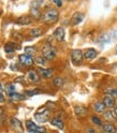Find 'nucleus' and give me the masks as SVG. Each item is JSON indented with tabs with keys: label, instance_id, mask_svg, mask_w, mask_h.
<instances>
[{
	"label": "nucleus",
	"instance_id": "nucleus-6",
	"mask_svg": "<svg viewBox=\"0 0 117 133\" xmlns=\"http://www.w3.org/2000/svg\"><path fill=\"white\" fill-rule=\"evenodd\" d=\"M35 118L39 121V122H46L48 119H49V111L46 109H44L43 112H41V111H38L36 114H35Z\"/></svg>",
	"mask_w": 117,
	"mask_h": 133
},
{
	"label": "nucleus",
	"instance_id": "nucleus-23",
	"mask_svg": "<svg viewBox=\"0 0 117 133\" xmlns=\"http://www.w3.org/2000/svg\"><path fill=\"white\" fill-rule=\"evenodd\" d=\"M103 117L106 121H114L116 116L114 115V112H112V111H105L103 113Z\"/></svg>",
	"mask_w": 117,
	"mask_h": 133
},
{
	"label": "nucleus",
	"instance_id": "nucleus-31",
	"mask_svg": "<svg viewBox=\"0 0 117 133\" xmlns=\"http://www.w3.org/2000/svg\"><path fill=\"white\" fill-rule=\"evenodd\" d=\"M26 94H27V95H29V96H33V95L40 94V90H32V91H27Z\"/></svg>",
	"mask_w": 117,
	"mask_h": 133
},
{
	"label": "nucleus",
	"instance_id": "nucleus-35",
	"mask_svg": "<svg viewBox=\"0 0 117 133\" xmlns=\"http://www.w3.org/2000/svg\"><path fill=\"white\" fill-rule=\"evenodd\" d=\"M4 89V86H3V84L1 82H0V92H2V90Z\"/></svg>",
	"mask_w": 117,
	"mask_h": 133
},
{
	"label": "nucleus",
	"instance_id": "nucleus-10",
	"mask_svg": "<svg viewBox=\"0 0 117 133\" xmlns=\"http://www.w3.org/2000/svg\"><path fill=\"white\" fill-rule=\"evenodd\" d=\"M37 72L39 73L40 77L42 78H49L53 76V70L52 69H47V68H38Z\"/></svg>",
	"mask_w": 117,
	"mask_h": 133
},
{
	"label": "nucleus",
	"instance_id": "nucleus-28",
	"mask_svg": "<svg viewBox=\"0 0 117 133\" xmlns=\"http://www.w3.org/2000/svg\"><path fill=\"white\" fill-rule=\"evenodd\" d=\"M63 78H61V77H55L54 79H53V84L56 86V87H61L62 85H63Z\"/></svg>",
	"mask_w": 117,
	"mask_h": 133
},
{
	"label": "nucleus",
	"instance_id": "nucleus-4",
	"mask_svg": "<svg viewBox=\"0 0 117 133\" xmlns=\"http://www.w3.org/2000/svg\"><path fill=\"white\" fill-rule=\"evenodd\" d=\"M26 126H27V130L29 133H46V129L38 126L37 123H35L32 120H27L26 121Z\"/></svg>",
	"mask_w": 117,
	"mask_h": 133
},
{
	"label": "nucleus",
	"instance_id": "nucleus-7",
	"mask_svg": "<svg viewBox=\"0 0 117 133\" xmlns=\"http://www.w3.org/2000/svg\"><path fill=\"white\" fill-rule=\"evenodd\" d=\"M10 124H11V128L15 131V132H18V133H23L24 132V127H23V123L20 119L17 118H12L10 120Z\"/></svg>",
	"mask_w": 117,
	"mask_h": 133
},
{
	"label": "nucleus",
	"instance_id": "nucleus-20",
	"mask_svg": "<svg viewBox=\"0 0 117 133\" xmlns=\"http://www.w3.org/2000/svg\"><path fill=\"white\" fill-rule=\"evenodd\" d=\"M29 35L33 38H38L40 36L43 35V29L42 28H39V27H36V28H32L30 31H29Z\"/></svg>",
	"mask_w": 117,
	"mask_h": 133
},
{
	"label": "nucleus",
	"instance_id": "nucleus-12",
	"mask_svg": "<svg viewBox=\"0 0 117 133\" xmlns=\"http://www.w3.org/2000/svg\"><path fill=\"white\" fill-rule=\"evenodd\" d=\"M102 102L104 103L105 107H107V109H112V107H114L115 106V103H116L115 98L112 97V96H110V95H105Z\"/></svg>",
	"mask_w": 117,
	"mask_h": 133
},
{
	"label": "nucleus",
	"instance_id": "nucleus-1",
	"mask_svg": "<svg viewBox=\"0 0 117 133\" xmlns=\"http://www.w3.org/2000/svg\"><path fill=\"white\" fill-rule=\"evenodd\" d=\"M58 18H59V12L56 8H48L42 13V17H41L42 22L46 24H54L58 21Z\"/></svg>",
	"mask_w": 117,
	"mask_h": 133
},
{
	"label": "nucleus",
	"instance_id": "nucleus-19",
	"mask_svg": "<svg viewBox=\"0 0 117 133\" xmlns=\"http://www.w3.org/2000/svg\"><path fill=\"white\" fill-rule=\"evenodd\" d=\"M105 105H104V103L103 102H96L95 104H94V111L96 112V113H104L105 112Z\"/></svg>",
	"mask_w": 117,
	"mask_h": 133
},
{
	"label": "nucleus",
	"instance_id": "nucleus-9",
	"mask_svg": "<svg viewBox=\"0 0 117 133\" xmlns=\"http://www.w3.org/2000/svg\"><path fill=\"white\" fill-rule=\"evenodd\" d=\"M64 36H66V32H64V29L62 27H57L53 33V37L58 41V42H62L64 40Z\"/></svg>",
	"mask_w": 117,
	"mask_h": 133
},
{
	"label": "nucleus",
	"instance_id": "nucleus-26",
	"mask_svg": "<svg viewBox=\"0 0 117 133\" xmlns=\"http://www.w3.org/2000/svg\"><path fill=\"white\" fill-rule=\"evenodd\" d=\"M25 52H26V54L27 55H29V56H33V55H36V53H37V48L35 47V46H27L26 48H25Z\"/></svg>",
	"mask_w": 117,
	"mask_h": 133
},
{
	"label": "nucleus",
	"instance_id": "nucleus-15",
	"mask_svg": "<svg viewBox=\"0 0 117 133\" xmlns=\"http://www.w3.org/2000/svg\"><path fill=\"white\" fill-rule=\"evenodd\" d=\"M30 17L33 18V19H41L42 17V13H41L39 8H36V6H32L30 9Z\"/></svg>",
	"mask_w": 117,
	"mask_h": 133
},
{
	"label": "nucleus",
	"instance_id": "nucleus-33",
	"mask_svg": "<svg viewBox=\"0 0 117 133\" xmlns=\"http://www.w3.org/2000/svg\"><path fill=\"white\" fill-rule=\"evenodd\" d=\"M54 3H55L57 6H61V5H62V2L60 1V0H54Z\"/></svg>",
	"mask_w": 117,
	"mask_h": 133
},
{
	"label": "nucleus",
	"instance_id": "nucleus-32",
	"mask_svg": "<svg viewBox=\"0 0 117 133\" xmlns=\"http://www.w3.org/2000/svg\"><path fill=\"white\" fill-rule=\"evenodd\" d=\"M85 133H97V132H96V130L93 129V128H86Z\"/></svg>",
	"mask_w": 117,
	"mask_h": 133
},
{
	"label": "nucleus",
	"instance_id": "nucleus-29",
	"mask_svg": "<svg viewBox=\"0 0 117 133\" xmlns=\"http://www.w3.org/2000/svg\"><path fill=\"white\" fill-rule=\"evenodd\" d=\"M106 95H110V96H112V97H114V98H116L117 97V88L116 89H107L106 90Z\"/></svg>",
	"mask_w": 117,
	"mask_h": 133
},
{
	"label": "nucleus",
	"instance_id": "nucleus-14",
	"mask_svg": "<svg viewBox=\"0 0 117 133\" xmlns=\"http://www.w3.org/2000/svg\"><path fill=\"white\" fill-rule=\"evenodd\" d=\"M15 23L18 25H30L32 23V19L29 15H22L15 21Z\"/></svg>",
	"mask_w": 117,
	"mask_h": 133
},
{
	"label": "nucleus",
	"instance_id": "nucleus-34",
	"mask_svg": "<svg viewBox=\"0 0 117 133\" xmlns=\"http://www.w3.org/2000/svg\"><path fill=\"white\" fill-rule=\"evenodd\" d=\"M1 102H4V96L2 92H0V103Z\"/></svg>",
	"mask_w": 117,
	"mask_h": 133
},
{
	"label": "nucleus",
	"instance_id": "nucleus-30",
	"mask_svg": "<svg viewBox=\"0 0 117 133\" xmlns=\"http://www.w3.org/2000/svg\"><path fill=\"white\" fill-rule=\"evenodd\" d=\"M4 119H5L4 111H3V109H1V107H0V124H2V123H3Z\"/></svg>",
	"mask_w": 117,
	"mask_h": 133
},
{
	"label": "nucleus",
	"instance_id": "nucleus-18",
	"mask_svg": "<svg viewBox=\"0 0 117 133\" xmlns=\"http://www.w3.org/2000/svg\"><path fill=\"white\" fill-rule=\"evenodd\" d=\"M51 123H52V126L58 128L59 130H63V128H64V122H63V120H62L61 118H59V117H54V118L51 120Z\"/></svg>",
	"mask_w": 117,
	"mask_h": 133
},
{
	"label": "nucleus",
	"instance_id": "nucleus-2",
	"mask_svg": "<svg viewBox=\"0 0 117 133\" xmlns=\"http://www.w3.org/2000/svg\"><path fill=\"white\" fill-rule=\"evenodd\" d=\"M41 54L46 60H53L56 57V48L51 44H44L41 48Z\"/></svg>",
	"mask_w": 117,
	"mask_h": 133
},
{
	"label": "nucleus",
	"instance_id": "nucleus-8",
	"mask_svg": "<svg viewBox=\"0 0 117 133\" xmlns=\"http://www.w3.org/2000/svg\"><path fill=\"white\" fill-rule=\"evenodd\" d=\"M26 77L30 83H39L40 82V75L36 70H29L26 74Z\"/></svg>",
	"mask_w": 117,
	"mask_h": 133
},
{
	"label": "nucleus",
	"instance_id": "nucleus-5",
	"mask_svg": "<svg viewBox=\"0 0 117 133\" xmlns=\"http://www.w3.org/2000/svg\"><path fill=\"white\" fill-rule=\"evenodd\" d=\"M18 62L23 66H31L35 63V59H33V57H31L27 54H22L18 56Z\"/></svg>",
	"mask_w": 117,
	"mask_h": 133
},
{
	"label": "nucleus",
	"instance_id": "nucleus-3",
	"mask_svg": "<svg viewBox=\"0 0 117 133\" xmlns=\"http://www.w3.org/2000/svg\"><path fill=\"white\" fill-rule=\"evenodd\" d=\"M70 56H71V60L74 64H81L83 59H84V52H83L82 49L75 48L71 51Z\"/></svg>",
	"mask_w": 117,
	"mask_h": 133
},
{
	"label": "nucleus",
	"instance_id": "nucleus-36",
	"mask_svg": "<svg viewBox=\"0 0 117 133\" xmlns=\"http://www.w3.org/2000/svg\"><path fill=\"white\" fill-rule=\"evenodd\" d=\"M113 112H114V115L116 116V118H117V106H116L115 109H114V111H113Z\"/></svg>",
	"mask_w": 117,
	"mask_h": 133
},
{
	"label": "nucleus",
	"instance_id": "nucleus-17",
	"mask_svg": "<svg viewBox=\"0 0 117 133\" xmlns=\"http://www.w3.org/2000/svg\"><path fill=\"white\" fill-rule=\"evenodd\" d=\"M103 133H116V127L112 122H105L102 126Z\"/></svg>",
	"mask_w": 117,
	"mask_h": 133
},
{
	"label": "nucleus",
	"instance_id": "nucleus-27",
	"mask_svg": "<svg viewBox=\"0 0 117 133\" xmlns=\"http://www.w3.org/2000/svg\"><path fill=\"white\" fill-rule=\"evenodd\" d=\"M35 62H37V63H38V64H40V65H45V64H46V62H47V60L45 59V58H44L42 55H41V56L36 57Z\"/></svg>",
	"mask_w": 117,
	"mask_h": 133
},
{
	"label": "nucleus",
	"instance_id": "nucleus-24",
	"mask_svg": "<svg viewBox=\"0 0 117 133\" xmlns=\"http://www.w3.org/2000/svg\"><path fill=\"white\" fill-rule=\"evenodd\" d=\"M4 90H5L6 95L10 96V95H12V94L15 92V87H14L13 84H6L5 87H4Z\"/></svg>",
	"mask_w": 117,
	"mask_h": 133
},
{
	"label": "nucleus",
	"instance_id": "nucleus-21",
	"mask_svg": "<svg viewBox=\"0 0 117 133\" xmlns=\"http://www.w3.org/2000/svg\"><path fill=\"white\" fill-rule=\"evenodd\" d=\"M16 49V46L13 42H8L5 45H4V52L8 53V54H12L15 52Z\"/></svg>",
	"mask_w": 117,
	"mask_h": 133
},
{
	"label": "nucleus",
	"instance_id": "nucleus-25",
	"mask_svg": "<svg viewBox=\"0 0 117 133\" xmlns=\"http://www.w3.org/2000/svg\"><path fill=\"white\" fill-rule=\"evenodd\" d=\"M91 122H93L94 124H96V126H103V123H102V120L100 117H98L97 115H94V116H91Z\"/></svg>",
	"mask_w": 117,
	"mask_h": 133
},
{
	"label": "nucleus",
	"instance_id": "nucleus-37",
	"mask_svg": "<svg viewBox=\"0 0 117 133\" xmlns=\"http://www.w3.org/2000/svg\"><path fill=\"white\" fill-rule=\"evenodd\" d=\"M115 53H116V55H117V45L115 46Z\"/></svg>",
	"mask_w": 117,
	"mask_h": 133
},
{
	"label": "nucleus",
	"instance_id": "nucleus-11",
	"mask_svg": "<svg viewBox=\"0 0 117 133\" xmlns=\"http://www.w3.org/2000/svg\"><path fill=\"white\" fill-rule=\"evenodd\" d=\"M97 55H98V52H97V49H95V48H87V49H85L84 51V59H86V60H93V59H95V58L97 57Z\"/></svg>",
	"mask_w": 117,
	"mask_h": 133
},
{
	"label": "nucleus",
	"instance_id": "nucleus-38",
	"mask_svg": "<svg viewBox=\"0 0 117 133\" xmlns=\"http://www.w3.org/2000/svg\"><path fill=\"white\" fill-rule=\"evenodd\" d=\"M0 15H1V13H0Z\"/></svg>",
	"mask_w": 117,
	"mask_h": 133
},
{
	"label": "nucleus",
	"instance_id": "nucleus-13",
	"mask_svg": "<svg viewBox=\"0 0 117 133\" xmlns=\"http://www.w3.org/2000/svg\"><path fill=\"white\" fill-rule=\"evenodd\" d=\"M85 17V15L81 13V12H76V13H74L72 15V18H71V23L72 25H79L83 22V19H84Z\"/></svg>",
	"mask_w": 117,
	"mask_h": 133
},
{
	"label": "nucleus",
	"instance_id": "nucleus-22",
	"mask_svg": "<svg viewBox=\"0 0 117 133\" xmlns=\"http://www.w3.org/2000/svg\"><path fill=\"white\" fill-rule=\"evenodd\" d=\"M9 99L11 100V101H14V102H17V101H22V100L25 99L24 95L22 94H18V92H14L12 95L9 96Z\"/></svg>",
	"mask_w": 117,
	"mask_h": 133
},
{
	"label": "nucleus",
	"instance_id": "nucleus-16",
	"mask_svg": "<svg viewBox=\"0 0 117 133\" xmlns=\"http://www.w3.org/2000/svg\"><path fill=\"white\" fill-rule=\"evenodd\" d=\"M74 113L79 117H84V116L87 115V109L85 106H82V105H76L74 107Z\"/></svg>",
	"mask_w": 117,
	"mask_h": 133
}]
</instances>
